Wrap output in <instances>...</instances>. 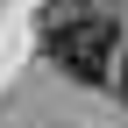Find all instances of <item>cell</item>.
Returning a JSON list of instances; mask_svg holds the SVG:
<instances>
[{
    "instance_id": "cell-1",
    "label": "cell",
    "mask_w": 128,
    "mask_h": 128,
    "mask_svg": "<svg viewBox=\"0 0 128 128\" xmlns=\"http://www.w3.org/2000/svg\"><path fill=\"white\" fill-rule=\"evenodd\" d=\"M114 14L92 7V0H50L43 7V50H50V64L64 78H78V86H107V78L121 71L114 64Z\"/></svg>"
},
{
    "instance_id": "cell-2",
    "label": "cell",
    "mask_w": 128,
    "mask_h": 128,
    "mask_svg": "<svg viewBox=\"0 0 128 128\" xmlns=\"http://www.w3.org/2000/svg\"><path fill=\"white\" fill-rule=\"evenodd\" d=\"M114 86H121V100H128V64H121V71H114Z\"/></svg>"
}]
</instances>
